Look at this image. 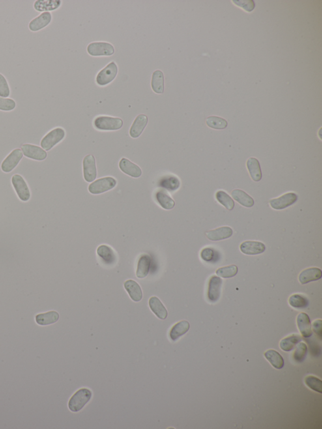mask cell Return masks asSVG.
Returning a JSON list of instances; mask_svg holds the SVG:
<instances>
[{"mask_svg":"<svg viewBox=\"0 0 322 429\" xmlns=\"http://www.w3.org/2000/svg\"><path fill=\"white\" fill-rule=\"evenodd\" d=\"M23 158V153L20 149H14L6 157L1 165V169L4 173L12 172Z\"/></svg>","mask_w":322,"mask_h":429,"instance_id":"30bf717a","label":"cell"},{"mask_svg":"<svg viewBox=\"0 0 322 429\" xmlns=\"http://www.w3.org/2000/svg\"><path fill=\"white\" fill-rule=\"evenodd\" d=\"M59 0H36L34 3V8L38 12H50L58 9L61 5Z\"/></svg>","mask_w":322,"mask_h":429,"instance_id":"44dd1931","label":"cell"},{"mask_svg":"<svg viewBox=\"0 0 322 429\" xmlns=\"http://www.w3.org/2000/svg\"><path fill=\"white\" fill-rule=\"evenodd\" d=\"M302 340V338L298 334H293L283 339L280 343V348L285 352H289L295 348L296 345Z\"/></svg>","mask_w":322,"mask_h":429,"instance_id":"d6a6232c","label":"cell"},{"mask_svg":"<svg viewBox=\"0 0 322 429\" xmlns=\"http://www.w3.org/2000/svg\"><path fill=\"white\" fill-rule=\"evenodd\" d=\"M298 198V195L295 193H287L279 198L270 199L269 204L274 210H283L293 205Z\"/></svg>","mask_w":322,"mask_h":429,"instance_id":"9c48e42d","label":"cell"},{"mask_svg":"<svg viewBox=\"0 0 322 429\" xmlns=\"http://www.w3.org/2000/svg\"><path fill=\"white\" fill-rule=\"evenodd\" d=\"M151 257L148 254L141 255L137 263L136 271L137 277L143 279L146 277L149 274L150 267H151Z\"/></svg>","mask_w":322,"mask_h":429,"instance_id":"d4e9b609","label":"cell"},{"mask_svg":"<svg viewBox=\"0 0 322 429\" xmlns=\"http://www.w3.org/2000/svg\"><path fill=\"white\" fill-rule=\"evenodd\" d=\"M232 197L239 204L245 207L251 208L254 205V199L243 190L236 189L232 192Z\"/></svg>","mask_w":322,"mask_h":429,"instance_id":"83f0119b","label":"cell"},{"mask_svg":"<svg viewBox=\"0 0 322 429\" xmlns=\"http://www.w3.org/2000/svg\"><path fill=\"white\" fill-rule=\"evenodd\" d=\"M96 252H97L99 257L102 259L105 265H113L117 261V256H116L114 250L108 246L101 245L99 246Z\"/></svg>","mask_w":322,"mask_h":429,"instance_id":"ffe728a7","label":"cell"},{"mask_svg":"<svg viewBox=\"0 0 322 429\" xmlns=\"http://www.w3.org/2000/svg\"><path fill=\"white\" fill-rule=\"evenodd\" d=\"M16 101L12 98L0 97V110L10 111L16 108Z\"/></svg>","mask_w":322,"mask_h":429,"instance_id":"ab89813d","label":"cell"},{"mask_svg":"<svg viewBox=\"0 0 322 429\" xmlns=\"http://www.w3.org/2000/svg\"><path fill=\"white\" fill-rule=\"evenodd\" d=\"M87 52L92 56H110L115 53V48L108 42H92L87 47Z\"/></svg>","mask_w":322,"mask_h":429,"instance_id":"5b68a950","label":"cell"},{"mask_svg":"<svg viewBox=\"0 0 322 429\" xmlns=\"http://www.w3.org/2000/svg\"><path fill=\"white\" fill-rule=\"evenodd\" d=\"M83 169L84 179L86 181L91 183L96 179L97 177V169L94 156L89 154L85 156L83 161Z\"/></svg>","mask_w":322,"mask_h":429,"instance_id":"ba28073f","label":"cell"},{"mask_svg":"<svg viewBox=\"0 0 322 429\" xmlns=\"http://www.w3.org/2000/svg\"><path fill=\"white\" fill-rule=\"evenodd\" d=\"M216 254H217V253H216V250H215L214 249L207 248L203 249V250H201L200 256L201 259H202L204 261L207 262V263H212V262L216 260Z\"/></svg>","mask_w":322,"mask_h":429,"instance_id":"b9f144b4","label":"cell"},{"mask_svg":"<svg viewBox=\"0 0 322 429\" xmlns=\"http://www.w3.org/2000/svg\"><path fill=\"white\" fill-rule=\"evenodd\" d=\"M21 150L25 157L31 160L41 161L47 158L46 151L37 145L25 143L21 146Z\"/></svg>","mask_w":322,"mask_h":429,"instance_id":"7c38bea8","label":"cell"},{"mask_svg":"<svg viewBox=\"0 0 322 429\" xmlns=\"http://www.w3.org/2000/svg\"><path fill=\"white\" fill-rule=\"evenodd\" d=\"M152 89L157 94H162L164 91V76L160 70L153 72L151 81Z\"/></svg>","mask_w":322,"mask_h":429,"instance_id":"4dcf8cb0","label":"cell"},{"mask_svg":"<svg viewBox=\"0 0 322 429\" xmlns=\"http://www.w3.org/2000/svg\"><path fill=\"white\" fill-rule=\"evenodd\" d=\"M322 276V271L321 269L317 268H310L301 272L298 279L301 284L305 285L308 283L321 280Z\"/></svg>","mask_w":322,"mask_h":429,"instance_id":"d6986e66","label":"cell"},{"mask_svg":"<svg viewBox=\"0 0 322 429\" xmlns=\"http://www.w3.org/2000/svg\"><path fill=\"white\" fill-rule=\"evenodd\" d=\"M206 124L210 128L216 130H223L228 126V122L223 118L210 116L206 120Z\"/></svg>","mask_w":322,"mask_h":429,"instance_id":"e575fe53","label":"cell"},{"mask_svg":"<svg viewBox=\"0 0 322 429\" xmlns=\"http://www.w3.org/2000/svg\"><path fill=\"white\" fill-rule=\"evenodd\" d=\"M304 382L307 387L313 390V391L322 393V382L321 379L313 376H308L305 377Z\"/></svg>","mask_w":322,"mask_h":429,"instance_id":"f35d334b","label":"cell"},{"mask_svg":"<svg viewBox=\"0 0 322 429\" xmlns=\"http://www.w3.org/2000/svg\"><path fill=\"white\" fill-rule=\"evenodd\" d=\"M206 235L210 241H222V240L227 239L232 237V235H233V230L230 227H219L214 230L208 231L206 233Z\"/></svg>","mask_w":322,"mask_h":429,"instance_id":"e0dca14e","label":"cell"},{"mask_svg":"<svg viewBox=\"0 0 322 429\" xmlns=\"http://www.w3.org/2000/svg\"><path fill=\"white\" fill-rule=\"evenodd\" d=\"M59 319V313L55 311H50L46 313L37 314L36 316V322L38 325L46 326L56 323Z\"/></svg>","mask_w":322,"mask_h":429,"instance_id":"4316f807","label":"cell"},{"mask_svg":"<svg viewBox=\"0 0 322 429\" xmlns=\"http://www.w3.org/2000/svg\"><path fill=\"white\" fill-rule=\"evenodd\" d=\"M148 123V118L144 114H141L136 117L130 129V136L132 138L137 139L141 136Z\"/></svg>","mask_w":322,"mask_h":429,"instance_id":"ac0fdd59","label":"cell"},{"mask_svg":"<svg viewBox=\"0 0 322 429\" xmlns=\"http://www.w3.org/2000/svg\"><path fill=\"white\" fill-rule=\"evenodd\" d=\"M265 357L274 368L281 370L284 367L285 361L282 356L274 349L265 352Z\"/></svg>","mask_w":322,"mask_h":429,"instance_id":"1f68e13d","label":"cell"},{"mask_svg":"<svg viewBox=\"0 0 322 429\" xmlns=\"http://www.w3.org/2000/svg\"><path fill=\"white\" fill-rule=\"evenodd\" d=\"M53 20L52 14L50 12H43L32 19L29 23L30 31L36 32L41 31L44 28L48 26Z\"/></svg>","mask_w":322,"mask_h":429,"instance_id":"4fadbf2b","label":"cell"},{"mask_svg":"<svg viewBox=\"0 0 322 429\" xmlns=\"http://www.w3.org/2000/svg\"><path fill=\"white\" fill-rule=\"evenodd\" d=\"M156 199L162 209L169 210L175 207V201L167 194L166 191H158L156 194Z\"/></svg>","mask_w":322,"mask_h":429,"instance_id":"f546056e","label":"cell"},{"mask_svg":"<svg viewBox=\"0 0 322 429\" xmlns=\"http://www.w3.org/2000/svg\"><path fill=\"white\" fill-rule=\"evenodd\" d=\"M93 124L97 130L113 131L120 129L124 125V122L120 118L100 116L94 119Z\"/></svg>","mask_w":322,"mask_h":429,"instance_id":"7a4b0ae2","label":"cell"},{"mask_svg":"<svg viewBox=\"0 0 322 429\" xmlns=\"http://www.w3.org/2000/svg\"><path fill=\"white\" fill-rule=\"evenodd\" d=\"M117 181L114 178L108 177L100 178L89 184L90 194L100 195L112 190L117 186Z\"/></svg>","mask_w":322,"mask_h":429,"instance_id":"277c9868","label":"cell"},{"mask_svg":"<svg viewBox=\"0 0 322 429\" xmlns=\"http://www.w3.org/2000/svg\"><path fill=\"white\" fill-rule=\"evenodd\" d=\"M235 5L242 8L246 12H251L255 8L254 2L252 0H233Z\"/></svg>","mask_w":322,"mask_h":429,"instance_id":"7bdbcfd3","label":"cell"},{"mask_svg":"<svg viewBox=\"0 0 322 429\" xmlns=\"http://www.w3.org/2000/svg\"><path fill=\"white\" fill-rule=\"evenodd\" d=\"M289 304L292 307L295 308H305L308 307L309 301L304 296L295 294L289 297Z\"/></svg>","mask_w":322,"mask_h":429,"instance_id":"d590c367","label":"cell"},{"mask_svg":"<svg viewBox=\"0 0 322 429\" xmlns=\"http://www.w3.org/2000/svg\"><path fill=\"white\" fill-rule=\"evenodd\" d=\"M11 93L9 83L5 76L0 73V97L8 98Z\"/></svg>","mask_w":322,"mask_h":429,"instance_id":"60d3db41","label":"cell"},{"mask_svg":"<svg viewBox=\"0 0 322 429\" xmlns=\"http://www.w3.org/2000/svg\"><path fill=\"white\" fill-rule=\"evenodd\" d=\"M119 168L122 172L132 178H140L143 175L140 167L126 158H122L120 161Z\"/></svg>","mask_w":322,"mask_h":429,"instance_id":"9a60e30c","label":"cell"},{"mask_svg":"<svg viewBox=\"0 0 322 429\" xmlns=\"http://www.w3.org/2000/svg\"><path fill=\"white\" fill-rule=\"evenodd\" d=\"M238 273V268L235 265L228 266L219 268L216 271V274L218 276L223 278H231L237 275Z\"/></svg>","mask_w":322,"mask_h":429,"instance_id":"8d00e7d4","label":"cell"},{"mask_svg":"<svg viewBox=\"0 0 322 429\" xmlns=\"http://www.w3.org/2000/svg\"><path fill=\"white\" fill-rule=\"evenodd\" d=\"M240 251L246 255L261 254L265 251L266 246L263 242L259 241H245L240 244Z\"/></svg>","mask_w":322,"mask_h":429,"instance_id":"5bb4252c","label":"cell"},{"mask_svg":"<svg viewBox=\"0 0 322 429\" xmlns=\"http://www.w3.org/2000/svg\"><path fill=\"white\" fill-rule=\"evenodd\" d=\"M222 280L220 277L212 276L208 282L207 297L208 300L215 303L220 299L221 289H222Z\"/></svg>","mask_w":322,"mask_h":429,"instance_id":"8fae6325","label":"cell"},{"mask_svg":"<svg viewBox=\"0 0 322 429\" xmlns=\"http://www.w3.org/2000/svg\"><path fill=\"white\" fill-rule=\"evenodd\" d=\"M117 73V65L115 62H111L99 72L96 78V83L100 86L108 85L114 80Z\"/></svg>","mask_w":322,"mask_h":429,"instance_id":"8992f818","label":"cell"},{"mask_svg":"<svg viewBox=\"0 0 322 429\" xmlns=\"http://www.w3.org/2000/svg\"><path fill=\"white\" fill-rule=\"evenodd\" d=\"M65 136L66 132L63 128H54L43 137L40 141V146L46 151H50L57 143H61Z\"/></svg>","mask_w":322,"mask_h":429,"instance_id":"3957f363","label":"cell"},{"mask_svg":"<svg viewBox=\"0 0 322 429\" xmlns=\"http://www.w3.org/2000/svg\"><path fill=\"white\" fill-rule=\"evenodd\" d=\"M12 183L20 200L29 201L31 198V192L23 178L20 175H15L12 178Z\"/></svg>","mask_w":322,"mask_h":429,"instance_id":"52a82bcc","label":"cell"},{"mask_svg":"<svg viewBox=\"0 0 322 429\" xmlns=\"http://www.w3.org/2000/svg\"><path fill=\"white\" fill-rule=\"evenodd\" d=\"M216 199L221 205L224 206L225 209L231 211L235 207V202L233 199L229 196L224 191L220 190L216 193Z\"/></svg>","mask_w":322,"mask_h":429,"instance_id":"836d02e7","label":"cell"},{"mask_svg":"<svg viewBox=\"0 0 322 429\" xmlns=\"http://www.w3.org/2000/svg\"><path fill=\"white\" fill-rule=\"evenodd\" d=\"M92 392L88 388H81L70 398L68 408L72 412H78L91 400Z\"/></svg>","mask_w":322,"mask_h":429,"instance_id":"6da1fadb","label":"cell"},{"mask_svg":"<svg viewBox=\"0 0 322 429\" xmlns=\"http://www.w3.org/2000/svg\"><path fill=\"white\" fill-rule=\"evenodd\" d=\"M124 288L133 301L139 302L143 299V294L141 287L135 281L132 280L126 281L124 283Z\"/></svg>","mask_w":322,"mask_h":429,"instance_id":"7402d4cb","label":"cell"},{"mask_svg":"<svg viewBox=\"0 0 322 429\" xmlns=\"http://www.w3.org/2000/svg\"><path fill=\"white\" fill-rule=\"evenodd\" d=\"M247 167L253 181L255 182L261 181L263 178V174L259 161L255 158H249L247 161Z\"/></svg>","mask_w":322,"mask_h":429,"instance_id":"484cf974","label":"cell"},{"mask_svg":"<svg viewBox=\"0 0 322 429\" xmlns=\"http://www.w3.org/2000/svg\"><path fill=\"white\" fill-rule=\"evenodd\" d=\"M190 324L188 321H182L176 323L173 327L171 328L170 332H169V338L171 340L177 341L178 339L181 338V336L187 333L188 330H190Z\"/></svg>","mask_w":322,"mask_h":429,"instance_id":"cb8c5ba5","label":"cell"},{"mask_svg":"<svg viewBox=\"0 0 322 429\" xmlns=\"http://www.w3.org/2000/svg\"><path fill=\"white\" fill-rule=\"evenodd\" d=\"M297 325L300 333L304 338H310L312 337V323L308 314L304 312L300 313L297 317Z\"/></svg>","mask_w":322,"mask_h":429,"instance_id":"2e32d148","label":"cell"},{"mask_svg":"<svg viewBox=\"0 0 322 429\" xmlns=\"http://www.w3.org/2000/svg\"><path fill=\"white\" fill-rule=\"evenodd\" d=\"M313 332L320 340L322 338V321L321 319L313 322L312 327Z\"/></svg>","mask_w":322,"mask_h":429,"instance_id":"ee69618b","label":"cell"},{"mask_svg":"<svg viewBox=\"0 0 322 429\" xmlns=\"http://www.w3.org/2000/svg\"><path fill=\"white\" fill-rule=\"evenodd\" d=\"M308 353V347L305 343L300 342L293 353V359L296 362H302L305 359Z\"/></svg>","mask_w":322,"mask_h":429,"instance_id":"74e56055","label":"cell"},{"mask_svg":"<svg viewBox=\"0 0 322 429\" xmlns=\"http://www.w3.org/2000/svg\"><path fill=\"white\" fill-rule=\"evenodd\" d=\"M149 305L152 312L161 320H165L167 317V310L164 304L158 297H152L149 299Z\"/></svg>","mask_w":322,"mask_h":429,"instance_id":"603a6c76","label":"cell"},{"mask_svg":"<svg viewBox=\"0 0 322 429\" xmlns=\"http://www.w3.org/2000/svg\"><path fill=\"white\" fill-rule=\"evenodd\" d=\"M159 185L169 192H175L179 188L181 183L175 176L167 175L160 180Z\"/></svg>","mask_w":322,"mask_h":429,"instance_id":"f1b7e54d","label":"cell"}]
</instances>
